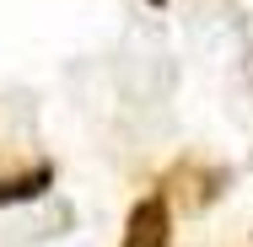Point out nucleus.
<instances>
[{
  "label": "nucleus",
  "mask_w": 253,
  "mask_h": 247,
  "mask_svg": "<svg viewBox=\"0 0 253 247\" xmlns=\"http://www.w3.org/2000/svg\"><path fill=\"white\" fill-rule=\"evenodd\" d=\"M119 247H172V199L162 188H151V194H140L129 204Z\"/></svg>",
  "instance_id": "obj_1"
},
{
  "label": "nucleus",
  "mask_w": 253,
  "mask_h": 247,
  "mask_svg": "<svg viewBox=\"0 0 253 247\" xmlns=\"http://www.w3.org/2000/svg\"><path fill=\"white\" fill-rule=\"evenodd\" d=\"M49 188H54V161H11V156H0V210L33 204Z\"/></svg>",
  "instance_id": "obj_2"
},
{
  "label": "nucleus",
  "mask_w": 253,
  "mask_h": 247,
  "mask_svg": "<svg viewBox=\"0 0 253 247\" xmlns=\"http://www.w3.org/2000/svg\"><path fill=\"white\" fill-rule=\"evenodd\" d=\"M178 188H189V194H183V204L205 210V204H215V199L226 194V167H200V161L189 156V161H178V167L167 172V188H162V194L178 199Z\"/></svg>",
  "instance_id": "obj_3"
},
{
  "label": "nucleus",
  "mask_w": 253,
  "mask_h": 247,
  "mask_svg": "<svg viewBox=\"0 0 253 247\" xmlns=\"http://www.w3.org/2000/svg\"><path fill=\"white\" fill-rule=\"evenodd\" d=\"M146 5H156V11H162V5H167V0H146Z\"/></svg>",
  "instance_id": "obj_4"
}]
</instances>
